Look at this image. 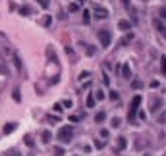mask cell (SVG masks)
I'll return each mask as SVG.
<instances>
[{"label": "cell", "instance_id": "cell-1", "mask_svg": "<svg viewBox=\"0 0 166 156\" xmlns=\"http://www.w3.org/2000/svg\"><path fill=\"white\" fill-rule=\"evenodd\" d=\"M58 139H60L64 145H66V143H70L72 139H74V127H72V125H64V127L58 131Z\"/></svg>", "mask_w": 166, "mask_h": 156}, {"label": "cell", "instance_id": "cell-2", "mask_svg": "<svg viewBox=\"0 0 166 156\" xmlns=\"http://www.w3.org/2000/svg\"><path fill=\"white\" fill-rule=\"evenodd\" d=\"M99 41H101L102 48H108V46H110V41H112V35L106 31V29H102V31H99Z\"/></svg>", "mask_w": 166, "mask_h": 156}, {"label": "cell", "instance_id": "cell-3", "mask_svg": "<svg viewBox=\"0 0 166 156\" xmlns=\"http://www.w3.org/2000/svg\"><path fill=\"white\" fill-rule=\"evenodd\" d=\"M139 104H141V97L137 95V97H133V100H131V104H129V116H128L129 119H133V118H135V112H137Z\"/></svg>", "mask_w": 166, "mask_h": 156}, {"label": "cell", "instance_id": "cell-4", "mask_svg": "<svg viewBox=\"0 0 166 156\" xmlns=\"http://www.w3.org/2000/svg\"><path fill=\"white\" fill-rule=\"evenodd\" d=\"M93 14H95V18H97V19H106V18H108V10L102 8V6H95Z\"/></svg>", "mask_w": 166, "mask_h": 156}, {"label": "cell", "instance_id": "cell-5", "mask_svg": "<svg viewBox=\"0 0 166 156\" xmlns=\"http://www.w3.org/2000/svg\"><path fill=\"white\" fill-rule=\"evenodd\" d=\"M160 104H162V102H160V98H158V97H153V98H151V110H153V112H158Z\"/></svg>", "mask_w": 166, "mask_h": 156}, {"label": "cell", "instance_id": "cell-6", "mask_svg": "<svg viewBox=\"0 0 166 156\" xmlns=\"http://www.w3.org/2000/svg\"><path fill=\"white\" fill-rule=\"evenodd\" d=\"M118 29H120V31H129L131 25H129L128 19H120V21H118Z\"/></svg>", "mask_w": 166, "mask_h": 156}, {"label": "cell", "instance_id": "cell-7", "mask_svg": "<svg viewBox=\"0 0 166 156\" xmlns=\"http://www.w3.org/2000/svg\"><path fill=\"white\" fill-rule=\"evenodd\" d=\"M122 75H124L126 79L131 77V68H129V64H124V66H122Z\"/></svg>", "mask_w": 166, "mask_h": 156}, {"label": "cell", "instance_id": "cell-8", "mask_svg": "<svg viewBox=\"0 0 166 156\" xmlns=\"http://www.w3.org/2000/svg\"><path fill=\"white\" fill-rule=\"evenodd\" d=\"M16 127H18V124H14V121L12 124H6L4 125V135H10L12 131H16Z\"/></svg>", "mask_w": 166, "mask_h": 156}, {"label": "cell", "instance_id": "cell-9", "mask_svg": "<svg viewBox=\"0 0 166 156\" xmlns=\"http://www.w3.org/2000/svg\"><path fill=\"white\" fill-rule=\"evenodd\" d=\"M31 12H33L31 6H27V4H23L21 8H19V14H21V16H31Z\"/></svg>", "mask_w": 166, "mask_h": 156}, {"label": "cell", "instance_id": "cell-10", "mask_svg": "<svg viewBox=\"0 0 166 156\" xmlns=\"http://www.w3.org/2000/svg\"><path fill=\"white\" fill-rule=\"evenodd\" d=\"M95 100H97V97H95V95H89V97H87V100H85L87 108H93V106H95Z\"/></svg>", "mask_w": 166, "mask_h": 156}, {"label": "cell", "instance_id": "cell-11", "mask_svg": "<svg viewBox=\"0 0 166 156\" xmlns=\"http://www.w3.org/2000/svg\"><path fill=\"white\" fill-rule=\"evenodd\" d=\"M131 39H133V35H131V33H128V35H126V37H124V39H122V41H120V46H126V44H128L129 41H131Z\"/></svg>", "mask_w": 166, "mask_h": 156}, {"label": "cell", "instance_id": "cell-12", "mask_svg": "<svg viewBox=\"0 0 166 156\" xmlns=\"http://www.w3.org/2000/svg\"><path fill=\"white\" fill-rule=\"evenodd\" d=\"M104 118H106L104 112H99V114L95 116V121H97V124H102V121H104Z\"/></svg>", "mask_w": 166, "mask_h": 156}, {"label": "cell", "instance_id": "cell-13", "mask_svg": "<svg viewBox=\"0 0 166 156\" xmlns=\"http://www.w3.org/2000/svg\"><path fill=\"white\" fill-rule=\"evenodd\" d=\"M41 137H43V141H45V143H50L52 133H50V131H43V135H41Z\"/></svg>", "mask_w": 166, "mask_h": 156}, {"label": "cell", "instance_id": "cell-14", "mask_svg": "<svg viewBox=\"0 0 166 156\" xmlns=\"http://www.w3.org/2000/svg\"><path fill=\"white\" fill-rule=\"evenodd\" d=\"M126 147H128V143H126V139H124V137H118V148H120V150H124Z\"/></svg>", "mask_w": 166, "mask_h": 156}, {"label": "cell", "instance_id": "cell-15", "mask_svg": "<svg viewBox=\"0 0 166 156\" xmlns=\"http://www.w3.org/2000/svg\"><path fill=\"white\" fill-rule=\"evenodd\" d=\"M91 21V12L89 10H83V23H89Z\"/></svg>", "mask_w": 166, "mask_h": 156}, {"label": "cell", "instance_id": "cell-16", "mask_svg": "<svg viewBox=\"0 0 166 156\" xmlns=\"http://www.w3.org/2000/svg\"><path fill=\"white\" fill-rule=\"evenodd\" d=\"M52 152H54L56 156H64V148L62 147H52Z\"/></svg>", "mask_w": 166, "mask_h": 156}, {"label": "cell", "instance_id": "cell-17", "mask_svg": "<svg viewBox=\"0 0 166 156\" xmlns=\"http://www.w3.org/2000/svg\"><path fill=\"white\" fill-rule=\"evenodd\" d=\"M14 64H16V68H18V69H21V58H19V56L18 54H14Z\"/></svg>", "mask_w": 166, "mask_h": 156}, {"label": "cell", "instance_id": "cell-18", "mask_svg": "<svg viewBox=\"0 0 166 156\" xmlns=\"http://www.w3.org/2000/svg\"><path fill=\"white\" fill-rule=\"evenodd\" d=\"M23 141H25V145H27L29 148H31L33 145H35V143H33V139H31V135H25V139H23Z\"/></svg>", "mask_w": 166, "mask_h": 156}, {"label": "cell", "instance_id": "cell-19", "mask_svg": "<svg viewBox=\"0 0 166 156\" xmlns=\"http://www.w3.org/2000/svg\"><path fill=\"white\" fill-rule=\"evenodd\" d=\"M35 2H39L41 8H48V4H50V0H35Z\"/></svg>", "mask_w": 166, "mask_h": 156}, {"label": "cell", "instance_id": "cell-20", "mask_svg": "<svg viewBox=\"0 0 166 156\" xmlns=\"http://www.w3.org/2000/svg\"><path fill=\"white\" fill-rule=\"evenodd\" d=\"M157 27H158V29H160V33H162V37H164V39H166V25H162V23H158V21H157Z\"/></svg>", "mask_w": 166, "mask_h": 156}, {"label": "cell", "instance_id": "cell-21", "mask_svg": "<svg viewBox=\"0 0 166 156\" xmlns=\"http://www.w3.org/2000/svg\"><path fill=\"white\" fill-rule=\"evenodd\" d=\"M50 21H52V18H50V16H45V19H43V25H45V27H48V25H50Z\"/></svg>", "mask_w": 166, "mask_h": 156}, {"label": "cell", "instance_id": "cell-22", "mask_svg": "<svg viewBox=\"0 0 166 156\" xmlns=\"http://www.w3.org/2000/svg\"><path fill=\"white\" fill-rule=\"evenodd\" d=\"M14 100H16V102H19V100H21V95H19V89H14Z\"/></svg>", "mask_w": 166, "mask_h": 156}, {"label": "cell", "instance_id": "cell-23", "mask_svg": "<svg viewBox=\"0 0 166 156\" xmlns=\"http://www.w3.org/2000/svg\"><path fill=\"white\" fill-rule=\"evenodd\" d=\"M158 16H160V18H162V19H164V21H166V6H162V8L158 10Z\"/></svg>", "mask_w": 166, "mask_h": 156}, {"label": "cell", "instance_id": "cell-24", "mask_svg": "<svg viewBox=\"0 0 166 156\" xmlns=\"http://www.w3.org/2000/svg\"><path fill=\"white\" fill-rule=\"evenodd\" d=\"M85 48H87V50H85V52H87V54H89V56H93V54H95V46H91V44H87V46H85Z\"/></svg>", "mask_w": 166, "mask_h": 156}, {"label": "cell", "instance_id": "cell-25", "mask_svg": "<svg viewBox=\"0 0 166 156\" xmlns=\"http://www.w3.org/2000/svg\"><path fill=\"white\" fill-rule=\"evenodd\" d=\"M62 108H64V104H54V112L56 114H62V112H64Z\"/></svg>", "mask_w": 166, "mask_h": 156}, {"label": "cell", "instance_id": "cell-26", "mask_svg": "<svg viewBox=\"0 0 166 156\" xmlns=\"http://www.w3.org/2000/svg\"><path fill=\"white\" fill-rule=\"evenodd\" d=\"M48 121H50V124H58L60 118H58V116H48Z\"/></svg>", "mask_w": 166, "mask_h": 156}, {"label": "cell", "instance_id": "cell-27", "mask_svg": "<svg viewBox=\"0 0 166 156\" xmlns=\"http://www.w3.org/2000/svg\"><path fill=\"white\" fill-rule=\"evenodd\" d=\"M160 66H162V71H164V75H166V56L160 58Z\"/></svg>", "mask_w": 166, "mask_h": 156}, {"label": "cell", "instance_id": "cell-28", "mask_svg": "<svg viewBox=\"0 0 166 156\" xmlns=\"http://www.w3.org/2000/svg\"><path fill=\"white\" fill-rule=\"evenodd\" d=\"M131 87H133V89H141V87H143V83H141V81H137V79H135V81L131 83Z\"/></svg>", "mask_w": 166, "mask_h": 156}, {"label": "cell", "instance_id": "cell-29", "mask_svg": "<svg viewBox=\"0 0 166 156\" xmlns=\"http://www.w3.org/2000/svg\"><path fill=\"white\" fill-rule=\"evenodd\" d=\"M104 141H95V148H104Z\"/></svg>", "mask_w": 166, "mask_h": 156}, {"label": "cell", "instance_id": "cell-30", "mask_svg": "<svg viewBox=\"0 0 166 156\" xmlns=\"http://www.w3.org/2000/svg\"><path fill=\"white\" fill-rule=\"evenodd\" d=\"M112 127H120V118H112Z\"/></svg>", "mask_w": 166, "mask_h": 156}, {"label": "cell", "instance_id": "cell-31", "mask_svg": "<svg viewBox=\"0 0 166 156\" xmlns=\"http://www.w3.org/2000/svg\"><path fill=\"white\" fill-rule=\"evenodd\" d=\"M95 97H97L99 100H102V98H104V92H102V91H97V92H95Z\"/></svg>", "mask_w": 166, "mask_h": 156}, {"label": "cell", "instance_id": "cell-32", "mask_svg": "<svg viewBox=\"0 0 166 156\" xmlns=\"http://www.w3.org/2000/svg\"><path fill=\"white\" fill-rule=\"evenodd\" d=\"M110 100H118V92L116 91H110Z\"/></svg>", "mask_w": 166, "mask_h": 156}, {"label": "cell", "instance_id": "cell-33", "mask_svg": "<svg viewBox=\"0 0 166 156\" xmlns=\"http://www.w3.org/2000/svg\"><path fill=\"white\" fill-rule=\"evenodd\" d=\"M62 104H64V108H72V106H74V102H72V100H64Z\"/></svg>", "mask_w": 166, "mask_h": 156}, {"label": "cell", "instance_id": "cell-34", "mask_svg": "<svg viewBox=\"0 0 166 156\" xmlns=\"http://www.w3.org/2000/svg\"><path fill=\"white\" fill-rule=\"evenodd\" d=\"M77 10H79L77 4H72V6H70V12H77Z\"/></svg>", "mask_w": 166, "mask_h": 156}, {"label": "cell", "instance_id": "cell-35", "mask_svg": "<svg viewBox=\"0 0 166 156\" xmlns=\"http://www.w3.org/2000/svg\"><path fill=\"white\" fill-rule=\"evenodd\" d=\"M0 73H4V75H8V69H6V68H4V66H2V64H0Z\"/></svg>", "mask_w": 166, "mask_h": 156}, {"label": "cell", "instance_id": "cell-36", "mask_svg": "<svg viewBox=\"0 0 166 156\" xmlns=\"http://www.w3.org/2000/svg\"><path fill=\"white\" fill-rule=\"evenodd\" d=\"M122 2H124V4H126V6H128V4H129V0H122Z\"/></svg>", "mask_w": 166, "mask_h": 156}, {"label": "cell", "instance_id": "cell-37", "mask_svg": "<svg viewBox=\"0 0 166 156\" xmlns=\"http://www.w3.org/2000/svg\"><path fill=\"white\" fill-rule=\"evenodd\" d=\"M77 2H79V4H83V2H87V0H77Z\"/></svg>", "mask_w": 166, "mask_h": 156}, {"label": "cell", "instance_id": "cell-38", "mask_svg": "<svg viewBox=\"0 0 166 156\" xmlns=\"http://www.w3.org/2000/svg\"><path fill=\"white\" fill-rule=\"evenodd\" d=\"M10 156H19V154H16V152H14V154H10Z\"/></svg>", "mask_w": 166, "mask_h": 156}, {"label": "cell", "instance_id": "cell-39", "mask_svg": "<svg viewBox=\"0 0 166 156\" xmlns=\"http://www.w3.org/2000/svg\"><path fill=\"white\" fill-rule=\"evenodd\" d=\"M164 156H166V154H164Z\"/></svg>", "mask_w": 166, "mask_h": 156}]
</instances>
